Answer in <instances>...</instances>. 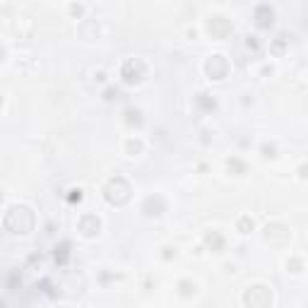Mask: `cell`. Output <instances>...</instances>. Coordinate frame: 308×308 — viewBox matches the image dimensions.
<instances>
[{
  "mask_svg": "<svg viewBox=\"0 0 308 308\" xmlns=\"http://www.w3.org/2000/svg\"><path fill=\"white\" fill-rule=\"evenodd\" d=\"M2 224H5V229L12 231V234H29V231L34 229V214H32L29 207L15 205V207L7 210Z\"/></svg>",
  "mask_w": 308,
  "mask_h": 308,
  "instance_id": "6da1fadb",
  "label": "cell"
},
{
  "mask_svg": "<svg viewBox=\"0 0 308 308\" xmlns=\"http://www.w3.org/2000/svg\"><path fill=\"white\" fill-rule=\"evenodd\" d=\"M104 195H106V200L111 202V205H116V207H123L125 202L130 200V185L125 178L121 176H116V178H111L106 188H104Z\"/></svg>",
  "mask_w": 308,
  "mask_h": 308,
  "instance_id": "7a4b0ae2",
  "label": "cell"
},
{
  "mask_svg": "<svg viewBox=\"0 0 308 308\" xmlns=\"http://www.w3.org/2000/svg\"><path fill=\"white\" fill-rule=\"evenodd\" d=\"M243 304L248 308H270V304H272V292L267 287H262V284H255V287L246 289Z\"/></svg>",
  "mask_w": 308,
  "mask_h": 308,
  "instance_id": "3957f363",
  "label": "cell"
},
{
  "mask_svg": "<svg viewBox=\"0 0 308 308\" xmlns=\"http://www.w3.org/2000/svg\"><path fill=\"white\" fill-rule=\"evenodd\" d=\"M121 77H123L125 84H140L147 77V67L140 58H128L121 67Z\"/></svg>",
  "mask_w": 308,
  "mask_h": 308,
  "instance_id": "277c9868",
  "label": "cell"
},
{
  "mask_svg": "<svg viewBox=\"0 0 308 308\" xmlns=\"http://www.w3.org/2000/svg\"><path fill=\"white\" fill-rule=\"evenodd\" d=\"M205 72L210 75V80H224L229 72V63L224 61L222 56H212L210 61L205 63Z\"/></svg>",
  "mask_w": 308,
  "mask_h": 308,
  "instance_id": "5b68a950",
  "label": "cell"
},
{
  "mask_svg": "<svg viewBox=\"0 0 308 308\" xmlns=\"http://www.w3.org/2000/svg\"><path fill=\"white\" fill-rule=\"evenodd\" d=\"M207 32L214 36V39H224L229 32H231V22L227 17H210L207 22Z\"/></svg>",
  "mask_w": 308,
  "mask_h": 308,
  "instance_id": "8992f818",
  "label": "cell"
},
{
  "mask_svg": "<svg viewBox=\"0 0 308 308\" xmlns=\"http://www.w3.org/2000/svg\"><path fill=\"white\" fill-rule=\"evenodd\" d=\"M265 239L272 243H284L289 241V229L284 224H267L265 227Z\"/></svg>",
  "mask_w": 308,
  "mask_h": 308,
  "instance_id": "52a82bcc",
  "label": "cell"
},
{
  "mask_svg": "<svg viewBox=\"0 0 308 308\" xmlns=\"http://www.w3.org/2000/svg\"><path fill=\"white\" fill-rule=\"evenodd\" d=\"M99 219H97V214H82L80 217V231H82V236H87V239H92V236H97L99 234Z\"/></svg>",
  "mask_w": 308,
  "mask_h": 308,
  "instance_id": "ba28073f",
  "label": "cell"
},
{
  "mask_svg": "<svg viewBox=\"0 0 308 308\" xmlns=\"http://www.w3.org/2000/svg\"><path fill=\"white\" fill-rule=\"evenodd\" d=\"M164 210H166V205H164V200H162L159 195H157V197L152 195V197H147V200L142 202V212L149 214V217H159Z\"/></svg>",
  "mask_w": 308,
  "mask_h": 308,
  "instance_id": "9c48e42d",
  "label": "cell"
},
{
  "mask_svg": "<svg viewBox=\"0 0 308 308\" xmlns=\"http://www.w3.org/2000/svg\"><path fill=\"white\" fill-rule=\"evenodd\" d=\"M272 17H275V10L270 5H260L255 10V19H258V27H270L272 24Z\"/></svg>",
  "mask_w": 308,
  "mask_h": 308,
  "instance_id": "30bf717a",
  "label": "cell"
},
{
  "mask_svg": "<svg viewBox=\"0 0 308 308\" xmlns=\"http://www.w3.org/2000/svg\"><path fill=\"white\" fill-rule=\"evenodd\" d=\"M205 243H207V248H212L214 253H219V250L224 248V239H222L217 231H210V234L205 236Z\"/></svg>",
  "mask_w": 308,
  "mask_h": 308,
  "instance_id": "8fae6325",
  "label": "cell"
},
{
  "mask_svg": "<svg viewBox=\"0 0 308 308\" xmlns=\"http://www.w3.org/2000/svg\"><path fill=\"white\" fill-rule=\"evenodd\" d=\"M195 101H197V106H200L202 111H214V106H217L214 97H210V94H205V92H202V94H197V99H195Z\"/></svg>",
  "mask_w": 308,
  "mask_h": 308,
  "instance_id": "7c38bea8",
  "label": "cell"
},
{
  "mask_svg": "<svg viewBox=\"0 0 308 308\" xmlns=\"http://www.w3.org/2000/svg\"><path fill=\"white\" fill-rule=\"evenodd\" d=\"M67 258H70V243H67V241H63V243L56 246V262H58V265H65V262H67Z\"/></svg>",
  "mask_w": 308,
  "mask_h": 308,
  "instance_id": "4fadbf2b",
  "label": "cell"
},
{
  "mask_svg": "<svg viewBox=\"0 0 308 308\" xmlns=\"http://www.w3.org/2000/svg\"><path fill=\"white\" fill-rule=\"evenodd\" d=\"M227 166H229V171H234L236 176H243V174H246V164H243L241 159H236V157H231V159L227 162Z\"/></svg>",
  "mask_w": 308,
  "mask_h": 308,
  "instance_id": "5bb4252c",
  "label": "cell"
},
{
  "mask_svg": "<svg viewBox=\"0 0 308 308\" xmlns=\"http://www.w3.org/2000/svg\"><path fill=\"white\" fill-rule=\"evenodd\" d=\"M236 227H239V231H241V234H248V231H250V229L255 227V222H253V217L243 214V217L239 219V224H236Z\"/></svg>",
  "mask_w": 308,
  "mask_h": 308,
  "instance_id": "9a60e30c",
  "label": "cell"
},
{
  "mask_svg": "<svg viewBox=\"0 0 308 308\" xmlns=\"http://www.w3.org/2000/svg\"><path fill=\"white\" fill-rule=\"evenodd\" d=\"M65 197H67L70 205H77V202H82V190H80V188H70Z\"/></svg>",
  "mask_w": 308,
  "mask_h": 308,
  "instance_id": "2e32d148",
  "label": "cell"
},
{
  "mask_svg": "<svg viewBox=\"0 0 308 308\" xmlns=\"http://www.w3.org/2000/svg\"><path fill=\"white\" fill-rule=\"evenodd\" d=\"M125 116H128V118H125L128 125H140V123H142V118H140V111H137V109H128V111H125Z\"/></svg>",
  "mask_w": 308,
  "mask_h": 308,
  "instance_id": "e0dca14e",
  "label": "cell"
},
{
  "mask_svg": "<svg viewBox=\"0 0 308 308\" xmlns=\"http://www.w3.org/2000/svg\"><path fill=\"white\" fill-rule=\"evenodd\" d=\"M284 46H287V39L284 36H277V41L272 44V53H277V56L284 53Z\"/></svg>",
  "mask_w": 308,
  "mask_h": 308,
  "instance_id": "ac0fdd59",
  "label": "cell"
},
{
  "mask_svg": "<svg viewBox=\"0 0 308 308\" xmlns=\"http://www.w3.org/2000/svg\"><path fill=\"white\" fill-rule=\"evenodd\" d=\"M142 149V142L140 140H128V154H137Z\"/></svg>",
  "mask_w": 308,
  "mask_h": 308,
  "instance_id": "d6986e66",
  "label": "cell"
},
{
  "mask_svg": "<svg viewBox=\"0 0 308 308\" xmlns=\"http://www.w3.org/2000/svg\"><path fill=\"white\" fill-rule=\"evenodd\" d=\"M178 287H181V294H183V296H190V294L195 292V284H193V282H181Z\"/></svg>",
  "mask_w": 308,
  "mask_h": 308,
  "instance_id": "ffe728a7",
  "label": "cell"
},
{
  "mask_svg": "<svg viewBox=\"0 0 308 308\" xmlns=\"http://www.w3.org/2000/svg\"><path fill=\"white\" fill-rule=\"evenodd\" d=\"M118 97H121V92L113 89V87H109V89L104 92V99H106V101H113V99H118Z\"/></svg>",
  "mask_w": 308,
  "mask_h": 308,
  "instance_id": "44dd1931",
  "label": "cell"
},
{
  "mask_svg": "<svg viewBox=\"0 0 308 308\" xmlns=\"http://www.w3.org/2000/svg\"><path fill=\"white\" fill-rule=\"evenodd\" d=\"M275 152H277V149H275V145H262V157H265V159H272V157H277Z\"/></svg>",
  "mask_w": 308,
  "mask_h": 308,
  "instance_id": "7402d4cb",
  "label": "cell"
},
{
  "mask_svg": "<svg viewBox=\"0 0 308 308\" xmlns=\"http://www.w3.org/2000/svg\"><path fill=\"white\" fill-rule=\"evenodd\" d=\"M287 267H292V272H301V267H304V262H301L299 258H292V260L287 262Z\"/></svg>",
  "mask_w": 308,
  "mask_h": 308,
  "instance_id": "603a6c76",
  "label": "cell"
},
{
  "mask_svg": "<svg viewBox=\"0 0 308 308\" xmlns=\"http://www.w3.org/2000/svg\"><path fill=\"white\" fill-rule=\"evenodd\" d=\"M246 46H248V49H253V51H258V39H255V36H248Z\"/></svg>",
  "mask_w": 308,
  "mask_h": 308,
  "instance_id": "cb8c5ba5",
  "label": "cell"
},
{
  "mask_svg": "<svg viewBox=\"0 0 308 308\" xmlns=\"http://www.w3.org/2000/svg\"><path fill=\"white\" fill-rule=\"evenodd\" d=\"M70 12H72V15H80V12H82V5H72Z\"/></svg>",
  "mask_w": 308,
  "mask_h": 308,
  "instance_id": "d4e9b609",
  "label": "cell"
},
{
  "mask_svg": "<svg viewBox=\"0 0 308 308\" xmlns=\"http://www.w3.org/2000/svg\"><path fill=\"white\" fill-rule=\"evenodd\" d=\"M171 255H176V250L174 248H164V258H171Z\"/></svg>",
  "mask_w": 308,
  "mask_h": 308,
  "instance_id": "484cf974",
  "label": "cell"
},
{
  "mask_svg": "<svg viewBox=\"0 0 308 308\" xmlns=\"http://www.w3.org/2000/svg\"><path fill=\"white\" fill-rule=\"evenodd\" d=\"M2 56H5V51H2V46H0V61H2Z\"/></svg>",
  "mask_w": 308,
  "mask_h": 308,
  "instance_id": "4316f807",
  "label": "cell"
},
{
  "mask_svg": "<svg viewBox=\"0 0 308 308\" xmlns=\"http://www.w3.org/2000/svg\"><path fill=\"white\" fill-rule=\"evenodd\" d=\"M0 104H2V97H0Z\"/></svg>",
  "mask_w": 308,
  "mask_h": 308,
  "instance_id": "83f0119b",
  "label": "cell"
},
{
  "mask_svg": "<svg viewBox=\"0 0 308 308\" xmlns=\"http://www.w3.org/2000/svg\"><path fill=\"white\" fill-rule=\"evenodd\" d=\"M0 308H5V306H2V304H0Z\"/></svg>",
  "mask_w": 308,
  "mask_h": 308,
  "instance_id": "f1b7e54d",
  "label": "cell"
}]
</instances>
